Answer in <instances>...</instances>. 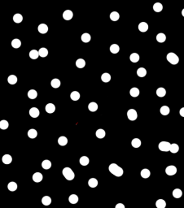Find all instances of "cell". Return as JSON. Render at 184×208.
<instances>
[{
	"instance_id": "cell-41",
	"label": "cell",
	"mask_w": 184,
	"mask_h": 208,
	"mask_svg": "<svg viewBox=\"0 0 184 208\" xmlns=\"http://www.w3.org/2000/svg\"><path fill=\"white\" fill-rule=\"evenodd\" d=\"M7 189H8L12 192L16 191L17 189V184L16 182H14V181H12V182H10L8 184H7Z\"/></svg>"
},
{
	"instance_id": "cell-27",
	"label": "cell",
	"mask_w": 184,
	"mask_h": 208,
	"mask_svg": "<svg viewBox=\"0 0 184 208\" xmlns=\"http://www.w3.org/2000/svg\"><path fill=\"white\" fill-rule=\"evenodd\" d=\"M37 136H38V132L37 130H35L34 129H31L28 131V137L31 139H34Z\"/></svg>"
},
{
	"instance_id": "cell-16",
	"label": "cell",
	"mask_w": 184,
	"mask_h": 208,
	"mask_svg": "<svg viewBox=\"0 0 184 208\" xmlns=\"http://www.w3.org/2000/svg\"><path fill=\"white\" fill-rule=\"evenodd\" d=\"M165 94H166V90H165V88L160 87L157 90V95L158 96V97L163 98V97H165Z\"/></svg>"
},
{
	"instance_id": "cell-31",
	"label": "cell",
	"mask_w": 184,
	"mask_h": 208,
	"mask_svg": "<svg viewBox=\"0 0 184 208\" xmlns=\"http://www.w3.org/2000/svg\"><path fill=\"white\" fill-rule=\"evenodd\" d=\"M42 167L43 169H45V170H48L51 168V163L50 160L48 159H46V160H43L42 163Z\"/></svg>"
},
{
	"instance_id": "cell-12",
	"label": "cell",
	"mask_w": 184,
	"mask_h": 208,
	"mask_svg": "<svg viewBox=\"0 0 184 208\" xmlns=\"http://www.w3.org/2000/svg\"><path fill=\"white\" fill-rule=\"evenodd\" d=\"M45 110L47 113L49 114H51V113H54L55 111V106L54 105L53 103H48L47 104V106L45 107Z\"/></svg>"
},
{
	"instance_id": "cell-33",
	"label": "cell",
	"mask_w": 184,
	"mask_h": 208,
	"mask_svg": "<svg viewBox=\"0 0 184 208\" xmlns=\"http://www.w3.org/2000/svg\"><path fill=\"white\" fill-rule=\"evenodd\" d=\"M81 39H82V41L85 43H87V42H89L91 39V37L89 33H85L82 35V37H81Z\"/></svg>"
},
{
	"instance_id": "cell-25",
	"label": "cell",
	"mask_w": 184,
	"mask_h": 208,
	"mask_svg": "<svg viewBox=\"0 0 184 208\" xmlns=\"http://www.w3.org/2000/svg\"><path fill=\"white\" fill-rule=\"evenodd\" d=\"M58 143H59V145L62 146H66V145H67V143H68V139H67V137H64V136L60 137H59V139H58Z\"/></svg>"
},
{
	"instance_id": "cell-13",
	"label": "cell",
	"mask_w": 184,
	"mask_h": 208,
	"mask_svg": "<svg viewBox=\"0 0 184 208\" xmlns=\"http://www.w3.org/2000/svg\"><path fill=\"white\" fill-rule=\"evenodd\" d=\"M2 161L4 164H10L12 162V157L10 154H4L2 158Z\"/></svg>"
},
{
	"instance_id": "cell-30",
	"label": "cell",
	"mask_w": 184,
	"mask_h": 208,
	"mask_svg": "<svg viewBox=\"0 0 184 208\" xmlns=\"http://www.w3.org/2000/svg\"><path fill=\"white\" fill-rule=\"evenodd\" d=\"M153 10L156 12H160L163 10V5L160 3H156L153 5Z\"/></svg>"
},
{
	"instance_id": "cell-4",
	"label": "cell",
	"mask_w": 184,
	"mask_h": 208,
	"mask_svg": "<svg viewBox=\"0 0 184 208\" xmlns=\"http://www.w3.org/2000/svg\"><path fill=\"white\" fill-rule=\"evenodd\" d=\"M170 143L169 142H160L158 145V148L160 151L163 152H168L170 151Z\"/></svg>"
},
{
	"instance_id": "cell-46",
	"label": "cell",
	"mask_w": 184,
	"mask_h": 208,
	"mask_svg": "<svg viewBox=\"0 0 184 208\" xmlns=\"http://www.w3.org/2000/svg\"><path fill=\"white\" fill-rule=\"evenodd\" d=\"M39 55H38V51L36 50H32L29 51V57L32 59H37L38 58Z\"/></svg>"
},
{
	"instance_id": "cell-36",
	"label": "cell",
	"mask_w": 184,
	"mask_h": 208,
	"mask_svg": "<svg viewBox=\"0 0 184 208\" xmlns=\"http://www.w3.org/2000/svg\"><path fill=\"white\" fill-rule=\"evenodd\" d=\"M76 66L78 68H83L86 66V61L83 59H78L76 61Z\"/></svg>"
},
{
	"instance_id": "cell-28",
	"label": "cell",
	"mask_w": 184,
	"mask_h": 208,
	"mask_svg": "<svg viewBox=\"0 0 184 208\" xmlns=\"http://www.w3.org/2000/svg\"><path fill=\"white\" fill-rule=\"evenodd\" d=\"M13 20L15 23H17V24L20 23V22H22V20H23V16H22L21 14L16 13L13 16Z\"/></svg>"
},
{
	"instance_id": "cell-44",
	"label": "cell",
	"mask_w": 184,
	"mask_h": 208,
	"mask_svg": "<svg viewBox=\"0 0 184 208\" xmlns=\"http://www.w3.org/2000/svg\"><path fill=\"white\" fill-rule=\"evenodd\" d=\"M42 203L44 206H49L51 203V198L49 196H44L42 198Z\"/></svg>"
},
{
	"instance_id": "cell-50",
	"label": "cell",
	"mask_w": 184,
	"mask_h": 208,
	"mask_svg": "<svg viewBox=\"0 0 184 208\" xmlns=\"http://www.w3.org/2000/svg\"><path fill=\"white\" fill-rule=\"evenodd\" d=\"M115 208H125V205L122 203H117L115 206Z\"/></svg>"
},
{
	"instance_id": "cell-42",
	"label": "cell",
	"mask_w": 184,
	"mask_h": 208,
	"mask_svg": "<svg viewBox=\"0 0 184 208\" xmlns=\"http://www.w3.org/2000/svg\"><path fill=\"white\" fill-rule=\"evenodd\" d=\"M137 75L139 77H144L147 75V70L144 68H139L137 70Z\"/></svg>"
},
{
	"instance_id": "cell-18",
	"label": "cell",
	"mask_w": 184,
	"mask_h": 208,
	"mask_svg": "<svg viewBox=\"0 0 184 208\" xmlns=\"http://www.w3.org/2000/svg\"><path fill=\"white\" fill-rule=\"evenodd\" d=\"M101 80L103 82H104V83H108L109 82L110 80H111V75H110L109 73H103L102 74V76H101Z\"/></svg>"
},
{
	"instance_id": "cell-7",
	"label": "cell",
	"mask_w": 184,
	"mask_h": 208,
	"mask_svg": "<svg viewBox=\"0 0 184 208\" xmlns=\"http://www.w3.org/2000/svg\"><path fill=\"white\" fill-rule=\"evenodd\" d=\"M29 115H30V116L33 118H37V117L39 116L40 111L37 107H32V108H30V110H29Z\"/></svg>"
},
{
	"instance_id": "cell-52",
	"label": "cell",
	"mask_w": 184,
	"mask_h": 208,
	"mask_svg": "<svg viewBox=\"0 0 184 208\" xmlns=\"http://www.w3.org/2000/svg\"><path fill=\"white\" fill-rule=\"evenodd\" d=\"M182 16L184 17V8H183L182 11Z\"/></svg>"
},
{
	"instance_id": "cell-5",
	"label": "cell",
	"mask_w": 184,
	"mask_h": 208,
	"mask_svg": "<svg viewBox=\"0 0 184 208\" xmlns=\"http://www.w3.org/2000/svg\"><path fill=\"white\" fill-rule=\"evenodd\" d=\"M127 117L130 120L134 121L138 118V113L135 109H130L127 111Z\"/></svg>"
},
{
	"instance_id": "cell-6",
	"label": "cell",
	"mask_w": 184,
	"mask_h": 208,
	"mask_svg": "<svg viewBox=\"0 0 184 208\" xmlns=\"http://www.w3.org/2000/svg\"><path fill=\"white\" fill-rule=\"evenodd\" d=\"M165 173L168 175V176H174L177 173V167L174 165H170V166H168L166 168H165Z\"/></svg>"
},
{
	"instance_id": "cell-39",
	"label": "cell",
	"mask_w": 184,
	"mask_h": 208,
	"mask_svg": "<svg viewBox=\"0 0 184 208\" xmlns=\"http://www.w3.org/2000/svg\"><path fill=\"white\" fill-rule=\"evenodd\" d=\"M38 96V92H37L35 90H29L28 92V97L30 99H35Z\"/></svg>"
},
{
	"instance_id": "cell-15",
	"label": "cell",
	"mask_w": 184,
	"mask_h": 208,
	"mask_svg": "<svg viewBox=\"0 0 184 208\" xmlns=\"http://www.w3.org/2000/svg\"><path fill=\"white\" fill-rule=\"evenodd\" d=\"M79 163H80V164L82 166H87L90 163V159L87 156H82V157L80 158Z\"/></svg>"
},
{
	"instance_id": "cell-45",
	"label": "cell",
	"mask_w": 184,
	"mask_h": 208,
	"mask_svg": "<svg viewBox=\"0 0 184 208\" xmlns=\"http://www.w3.org/2000/svg\"><path fill=\"white\" fill-rule=\"evenodd\" d=\"M120 18V15L117 11H113L111 14H110V19H111L113 21H117Z\"/></svg>"
},
{
	"instance_id": "cell-19",
	"label": "cell",
	"mask_w": 184,
	"mask_h": 208,
	"mask_svg": "<svg viewBox=\"0 0 184 208\" xmlns=\"http://www.w3.org/2000/svg\"><path fill=\"white\" fill-rule=\"evenodd\" d=\"M140 175L143 178H144V179H147V178H149L150 176H151V172L148 169V168H143L142 171H141V172H140Z\"/></svg>"
},
{
	"instance_id": "cell-43",
	"label": "cell",
	"mask_w": 184,
	"mask_h": 208,
	"mask_svg": "<svg viewBox=\"0 0 184 208\" xmlns=\"http://www.w3.org/2000/svg\"><path fill=\"white\" fill-rule=\"evenodd\" d=\"M70 98L73 101H77L80 99V94L77 91H73L70 94Z\"/></svg>"
},
{
	"instance_id": "cell-21",
	"label": "cell",
	"mask_w": 184,
	"mask_h": 208,
	"mask_svg": "<svg viewBox=\"0 0 184 208\" xmlns=\"http://www.w3.org/2000/svg\"><path fill=\"white\" fill-rule=\"evenodd\" d=\"M141 140L138 138H134L133 140L131 141V145L134 148H138L141 146Z\"/></svg>"
},
{
	"instance_id": "cell-48",
	"label": "cell",
	"mask_w": 184,
	"mask_h": 208,
	"mask_svg": "<svg viewBox=\"0 0 184 208\" xmlns=\"http://www.w3.org/2000/svg\"><path fill=\"white\" fill-rule=\"evenodd\" d=\"M51 85L53 88L57 89V88H59L60 86V80L59 79H57V78H55V79H53L52 80H51Z\"/></svg>"
},
{
	"instance_id": "cell-51",
	"label": "cell",
	"mask_w": 184,
	"mask_h": 208,
	"mask_svg": "<svg viewBox=\"0 0 184 208\" xmlns=\"http://www.w3.org/2000/svg\"><path fill=\"white\" fill-rule=\"evenodd\" d=\"M179 114L182 117H184V107H182L179 111Z\"/></svg>"
},
{
	"instance_id": "cell-35",
	"label": "cell",
	"mask_w": 184,
	"mask_h": 208,
	"mask_svg": "<svg viewBox=\"0 0 184 208\" xmlns=\"http://www.w3.org/2000/svg\"><path fill=\"white\" fill-rule=\"evenodd\" d=\"M120 50V47L117 45V44H113L110 47V51L112 52L113 54H117Z\"/></svg>"
},
{
	"instance_id": "cell-23",
	"label": "cell",
	"mask_w": 184,
	"mask_h": 208,
	"mask_svg": "<svg viewBox=\"0 0 184 208\" xmlns=\"http://www.w3.org/2000/svg\"><path fill=\"white\" fill-rule=\"evenodd\" d=\"M173 197L175 198H180L182 196V191L180 189H175L173 190Z\"/></svg>"
},
{
	"instance_id": "cell-40",
	"label": "cell",
	"mask_w": 184,
	"mask_h": 208,
	"mask_svg": "<svg viewBox=\"0 0 184 208\" xmlns=\"http://www.w3.org/2000/svg\"><path fill=\"white\" fill-rule=\"evenodd\" d=\"M139 59H140V57H139V55L137 54V53H133V54H131L130 56V61H131V62H133V63H137V62H138Z\"/></svg>"
},
{
	"instance_id": "cell-26",
	"label": "cell",
	"mask_w": 184,
	"mask_h": 208,
	"mask_svg": "<svg viewBox=\"0 0 184 208\" xmlns=\"http://www.w3.org/2000/svg\"><path fill=\"white\" fill-rule=\"evenodd\" d=\"M20 46H21V42H20V39H18V38H15V39H13V40L12 41V47L13 48L17 49V48H20Z\"/></svg>"
},
{
	"instance_id": "cell-47",
	"label": "cell",
	"mask_w": 184,
	"mask_h": 208,
	"mask_svg": "<svg viewBox=\"0 0 184 208\" xmlns=\"http://www.w3.org/2000/svg\"><path fill=\"white\" fill-rule=\"evenodd\" d=\"M7 81H8V83L10 85H15L17 82V77L15 75H10L8 78H7Z\"/></svg>"
},
{
	"instance_id": "cell-11",
	"label": "cell",
	"mask_w": 184,
	"mask_h": 208,
	"mask_svg": "<svg viewBox=\"0 0 184 208\" xmlns=\"http://www.w3.org/2000/svg\"><path fill=\"white\" fill-rule=\"evenodd\" d=\"M42 174L41 172H35L33 175V181L36 183H39L42 181Z\"/></svg>"
},
{
	"instance_id": "cell-38",
	"label": "cell",
	"mask_w": 184,
	"mask_h": 208,
	"mask_svg": "<svg viewBox=\"0 0 184 208\" xmlns=\"http://www.w3.org/2000/svg\"><path fill=\"white\" fill-rule=\"evenodd\" d=\"M69 202L71 204H76L78 202V197L76 194H71L69 198Z\"/></svg>"
},
{
	"instance_id": "cell-17",
	"label": "cell",
	"mask_w": 184,
	"mask_h": 208,
	"mask_svg": "<svg viewBox=\"0 0 184 208\" xmlns=\"http://www.w3.org/2000/svg\"><path fill=\"white\" fill-rule=\"evenodd\" d=\"M160 114L162 115H167L170 114V107H169L168 106H163V107H160Z\"/></svg>"
},
{
	"instance_id": "cell-29",
	"label": "cell",
	"mask_w": 184,
	"mask_h": 208,
	"mask_svg": "<svg viewBox=\"0 0 184 208\" xmlns=\"http://www.w3.org/2000/svg\"><path fill=\"white\" fill-rule=\"evenodd\" d=\"M38 55L39 56H41L42 58H45L48 55V50L47 48L42 47L40 48V50H38Z\"/></svg>"
},
{
	"instance_id": "cell-37",
	"label": "cell",
	"mask_w": 184,
	"mask_h": 208,
	"mask_svg": "<svg viewBox=\"0 0 184 208\" xmlns=\"http://www.w3.org/2000/svg\"><path fill=\"white\" fill-rule=\"evenodd\" d=\"M179 151V146L178 144H176V143H173L170 145V151L173 154H176V153H178Z\"/></svg>"
},
{
	"instance_id": "cell-49",
	"label": "cell",
	"mask_w": 184,
	"mask_h": 208,
	"mask_svg": "<svg viewBox=\"0 0 184 208\" xmlns=\"http://www.w3.org/2000/svg\"><path fill=\"white\" fill-rule=\"evenodd\" d=\"M8 126H9V124L7 120H3L0 121V129H1L5 130V129H7V128H8Z\"/></svg>"
},
{
	"instance_id": "cell-1",
	"label": "cell",
	"mask_w": 184,
	"mask_h": 208,
	"mask_svg": "<svg viewBox=\"0 0 184 208\" xmlns=\"http://www.w3.org/2000/svg\"><path fill=\"white\" fill-rule=\"evenodd\" d=\"M108 170L113 176L117 177H121L124 173L123 169L117 164H116V163H111L108 167Z\"/></svg>"
},
{
	"instance_id": "cell-10",
	"label": "cell",
	"mask_w": 184,
	"mask_h": 208,
	"mask_svg": "<svg viewBox=\"0 0 184 208\" xmlns=\"http://www.w3.org/2000/svg\"><path fill=\"white\" fill-rule=\"evenodd\" d=\"M38 32H39L40 33H42V34H45V33H47V31H48V26H47L46 24H41V25H39L38 27Z\"/></svg>"
},
{
	"instance_id": "cell-8",
	"label": "cell",
	"mask_w": 184,
	"mask_h": 208,
	"mask_svg": "<svg viewBox=\"0 0 184 208\" xmlns=\"http://www.w3.org/2000/svg\"><path fill=\"white\" fill-rule=\"evenodd\" d=\"M73 16V13L71 10H66L63 13V18L65 20H70Z\"/></svg>"
},
{
	"instance_id": "cell-20",
	"label": "cell",
	"mask_w": 184,
	"mask_h": 208,
	"mask_svg": "<svg viewBox=\"0 0 184 208\" xmlns=\"http://www.w3.org/2000/svg\"><path fill=\"white\" fill-rule=\"evenodd\" d=\"M88 109H89V111H91V112H94V111H96L98 110V104L94 102H91L89 103V105H88Z\"/></svg>"
},
{
	"instance_id": "cell-2",
	"label": "cell",
	"mask_w": 184,
	"mask_h": 208,
	"mask_svg": "<svg viewBox=\"0 0 184 208\" xmlns=\"http://www.w3.org/2000/svg\"><path fill=\"white\" fill-rule=\"evenodd\" d=\"M63 176L68 181H73L75 177V174L70 167H64L62 171Z\"/></svg>"
},
{
	"instance_id": "cell-34",
	"label": "cell",
	"mask_w": 184,
	"mask_h": 208,
	"mask_svg": "<svg viewBox=\"0 0 184 208\" xmlns=\"http://www.w3.org/2000/svg\"><path fill=\"white\" fill-rule=\"evenodd\" d=\"M95 135H96V137L99 139H102V138H104L106 135V132L104 129H99L96 131V132H95Z\"/></svg>"
},
{
	"instance_id": "cell-3",
	"label": "cell",
	"mask_w": 184,
	"mask_h": 208,
	"mask_svg": "<svg viewBox=\"0 0 184 208\" xmlns=\"http://www.w3.org/2000/svg\"><path fill=\"white\" fill-rule=\"evenodd\" d=\"M166 59H167L168 62H170L173 65L178 64L179 62V56L176 55L175 53H174V52H170V53H168L167 55H166Z\"/></svg>"
},
{
	"instance_id": "cell-24",
	"label": "cell",
	"mask_w": 184,
	"mask_h": 208,
	"mask_svg": "<svg viewBox=\"0 0 184 208\" xmlns=\"http://www.w3.org/2000/svg\"><path fill=\"white\" fill-rule=\"evenodd\" d=\"M156 206L157 208H165L166 202L164 199H158L156 202Z\"/></svg>"
},
{
	"instance_id": "cell-22",
	"label": "cell",
	"mask_w": 184,
	"mask_h": 208,
	"mask_svg": "<svg viewBox=\"0 0 184 208\" xmlns=\"http://www.w3.org/2000/svg\"><path fill=\"white\" fill-rule=\"evenodd\" d=\"M166 40V36L163 33H160L157 35V41L160 43H163Z\"/></svg>"
},
{
	"instance_id": "cell-14",
	"label": "cell",
	"mask_w": 184,
	"mask_h": 208,
	"mask_svg": "<svg viewBox=\"0 0 184 208\" xmlns=\"http://www.w3.org/2000/svg\"><path fill=\"white\" fill-rule=\"evenodd\" d=\"M139 94H140V91H139V90L138 88L136 87H133V88H131L130 89V94L131 97H133V98H136L138 97V96L139 95Z\"/></svg>"
},
{
	"instance_id": "cell-9",
	"label": "cell",
	"mask_w": 184,
	"mask_h": 208,
	"mask_svg": "<svg viewBox=\"0 0 184 208\" xmlns=\"http://www.w3.org/2000/svg\"><path fill=\"white\" fill-rule=\"evenodd\" d=\"M138 30L142 32V33H145L148 30V25L146 22H141L138 25Z\"/></svg>"
},
{
	"instance_id": "cell-32",
	"label": "cell",
	"mask_w": 184,
	"mask_h": 208,
	"mask_svg": "<svg viewBox=\"0 0 184 208\" xmlns=\"http://www.w3.org/2000/svg\"><path fill=\"white\" fill-rule=\"evenodd\" d=\"M88 184L91 188H95L98 185V181L95 178H91V179L88 181Z\"/></svg>"
}]
</instances>
